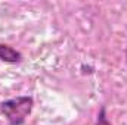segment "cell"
Segmentation results:
<instances>
[{"label":"cell","mask_w":127,"mask_h":125,"mask_svg":"<svg viewBox=\"0 0 127 125\" xmlns=\"http://www.w3.org/2000/svg\"><path fill=\"white\" fill-rule=\"evenodd\" d=\"M34 99L31 96H16L0 103V112L4 115L9 125H24L31 115Z\"/></svg>","instance_id":"6da1fadb"},{"label":"cell","mask_w":127,"mask_h":125,"mask_svg":"<svg viewBox=\"0 0 127 125\" xmlns=\"http://www.w3.org/2000/svg\"><path fill=\"white\" fill-rule=\"evenodd\" d=\"M0 61L4 63H19L22 61V55L12 46L0 43Z\"/></svg>","instance_id":"7a4b0ae2"},{"label":"cell","mask_w":127,"mask_h":125,"mask_svg":"<svg viewBox=\"0 0 127 125\" xmlns=\"http://www.w3.org/2000/svg\"><path fill=\"white\" fill-rule=\"evenodd\" d=\"M95 125H111V122H109L108 118H106V109H105V106L100 107V110H99V113H97V118H96Z\"/></svg>","instance_id":"3957f363"},{"label":"cell","mask_w":127,"mask_h":125,"mask_svg":"<svg viewBox=\"0 0 127 125\" xmlns=\"http://www.w3.org/2000/svg\"><path fill=\"white\" fill-rule=\"evenodd\" d=\"M126 61H127V50H126Z\"/></svg>","instance_id":"277c9868"}]
</instances>
